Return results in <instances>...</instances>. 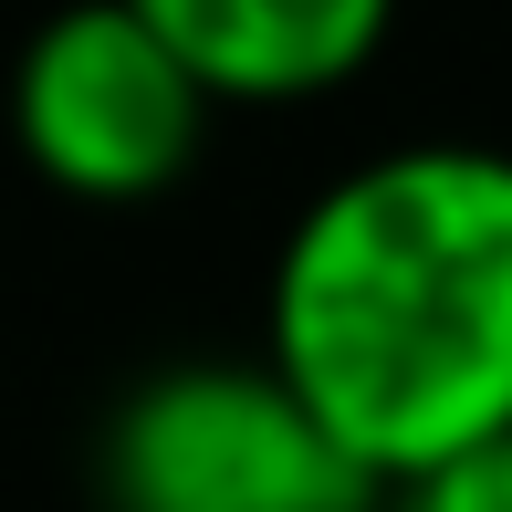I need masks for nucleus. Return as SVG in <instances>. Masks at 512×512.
<instances>
[{"instance_id":"nucleus-2","label":"nucleus","mask_w":512,"mask_h":512,"mask_svg":"<svg viewBox=\"0 0 512 512\" xmlns=\"http://www.w3.org/2000/svg\"><path fill=\"white\" fill-rule=\"evenodd\" d=\"M105 512H387V481L272 377V356H189L136 377L95 439Z\"/></svg>"},{"instance_id":"nucleus-4","label":"nucleus","mask_w":512,"mask_h":512,"mask_svg":"<svg viewBox=\"0 0 512 512\" xmlns=\"http://www.w3.org/2000/svg\"><path fill=\"white\" fill-rule=\"evenodd\" d=\"M209 105H324L387 53V0H157Z\"/></svg>"},{"instance_id":"nucleus-5","label":"nucleus","mask_w":512,"mask_h":512,"mask_svg":"<svg viewBox=\"0 0 512 512\" xmlns=\"http://www.w3.org/2000/svg\"><path fill=\"white\" fill-rule=\"evenodd\" d=\"M387 512H512V439H481V450L439 460L387 492Z\"/></svg>"},{"instance_id":"nucleus-1","label":"nucleus","mask_w":512,"mask_h":512,"mask_svg":"<svg viewBox=\"0 0 512 512\" xmlns=\"http://www.w3.org/2000/svg\"><path fill=\"white\" fill-rule=\"evenodd\" d=\"M272 377L387 492L512 439V147H377L293 209L262 283Z\"/></svg>"},{"instance_id":"nucleus-3","label":"nucleus","mask_w":512,"mask_h":512,"mask_svg":"<svg viewBox=\"0 0 512 512\" xmlns=\"http://www.w3.org/2000/svg\"><path fill=\"white\" fill-rule=\"evenodd\" d=\"M0 115L42 189L84 209H136L199 168V136L220 105L178 63L157 0H84V11L32 21V42L11 53V84H0Z\"/></svg>"}]
</instances>
